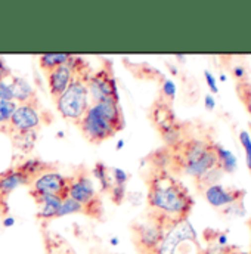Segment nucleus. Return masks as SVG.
Listing matches in <instances>:
<instances>
[{
    "instance_id": "nucleus-1",
    "label": "nucleus",
    "mask_w": 251,
    "mask_h": 254,
    "mask_svg": "<svg viewBox=\"0 0 251 254\" xmlns=\"http://www.w3.org/2000/svg\"><path fill=\"white\" fill-rule=\"evenodd\" d=\"M148 205L155 214L172 222L188 219L193 207V198L181 181L166 169H155L148 179Z\"/></svg>"
},
{
    "instance_id": "nucleus-2",
    "label": "nucleus",
    "mask_w": 251,
    "mask_h": 254,
    "mask_svg": "<svg viewBox=\"0 0 251 254\" xmlns=\"http://www.w3.org/2000/svg\"><path fill=\"white\" fill-rule=\"evenodd\" d=\"M166 149L167 163H172L182 173L202 179L210 172L219 169L217 157L214 151V142H208L201 137H181V140Z\"/></svg>"
},
{
    "instance_id": "nucleus-3",
    "label": "nucleus",
    "mask_w": 251,
    "mask_h": 254,
    "mask_svg": "<svg viewBox=\"0 0 251 254\" xmlns=\"http://www.w3.org/2000/svg\"><path fill=\"white\" fill-rule=\"evenodd\" d=\"M77 126L80 127L86 140L90 143H101L125 127L122 107L114 101L93 102Z\"/></svg>"
},
{
    "instance_id": "nucleus-4",
    "label": "nucleus",
    "mask_w": 251,
    "mask_h": 254,
    "mask_svg": "<svg viewBox=\"0 0 251 254\" xmlns=\"http://www.w3.org/2000/svg\"><path fill=\"white\" fill-rule=\"evenodd\" d=\"M90 77V68L86 60L74 57L72 78L63 95L55 101L57 108L65 120L74 122L75 125L81 120L89 108V92L87 81Z\"/></svg>"
},
{
    "instance_id": "nucleus-5",
    "label": "nucleus",
    "mask_w": 251,
    "mask_h": 254,
    "mask_svg": "<svg viewBox=\"0 0 251 254\" xmlns=\"http://www.w3.org/2000/svg\"><path fill=\"white\" fill-rule=\"evenodd\" d=\"M175 222L155 214V213H149L146 222L143 223H136L131 226V232H133V243L136 246V249L139 250L140 254H151L157 246L161 243L166 231L169 226H172Z\"/></svg>"
},
{
    "instance_id": "nucleus-6",
    "label": "nucleus",
    "mask_w": 251,
    "mask_h": 254,
    "mask_svg": "<svg viewBox=\"0 0 251 254\" xmlns=\"http://www.w3.org/2000/svg\"><path fill=\"white\" fill-rule=\"evenodd\" d=\"M188 243H198L196 232L188 219H182L167 228L161 243L151 254H178Z\"/></svg>"
},
{
    "instance_id": "nucleus-7",
    "label": "nucleus",
    "mask_w": 251,
    "mask_h": 254,
    "mask_svg": "<svg viewBox=\"0 0 251 254\" xmlns=\"http://www.w3.org/2000/svg\"><path fill=\"white\" fill-rule=\"evenodd\" d=\"M87 92L93 102H102V101L119 102V90L110 64H105L96 72H90L87 81Z\"/></svg>"
},
{
    "instance_id": "nucleus-8",
    "label": "nucleus",
    "mask_w": 251,
    "mask_h": 254,
    "mask_svg": "<svg viewBox=\"0 0 251 254\" xmlns=\"http://www.w3.org/2000/svg\"><path fill=\"white\" fill-rule=\"evenodd\" d=\"M42 125L40 108H34L30 105H18L15 113L12 114L9 123L3 127V131H12V136L36 131Z\"/></svg>"
},
{
    "instance_id": "nucleus-9",
    "label": "nucleus",
    "mask_w": 251,
    "mask_h": 254,
    "mask_svg": "<svg viewBox=\"0 0 251 254\" xmlns=\"http://www.w3.org/2000/svg\"><path fill=\"white\" fill-rule=\"evenodd\" d=\"M68 190H69V178H65L57 172H48L39 176L31 184L30 192L40 193V195H54L61 199H65L68 198Z\"/></svg>"
},
{
    "instance_id": "nucleus-10",
    "label": "nucleus",
    "mask_w": 251,
    "mask_h": 254,
    "mask_svg": "<svg viewBox=\"0 0 251 254\" xmlns=\"http://www.w3.org/2000/svg\"><path fill=\"white\" fill-rule=\"evenodd\" d=\"M33 179L24 173L18 166L12 167L0 175V216H4L9 210L7 196L22 185H31Z\"/></svg>"
},
{
    "instance_id": "nucleus-11",
    "label": "nucleus",
    "mask_w": 251,
    "mask_h": 254,
    "mask_svg": "<svg viewBox=\"0 0 251 254\" xmlns=\"http://www.w3.org/2000/svg\"><path fill=\"white\" fill-rule=\"evenodd\" d=\"M68 196L81 204L83 207L87 205L92 199H95L98 195L95 192L93 182L84 167H80L75 170V173L69 178V190Z\"/></svg>"
},
{
    "instance_id": "nucleus-12",
    "label": "nucleus",
    "mask_w": 251,
    "mask_h": 254,
    "mask_svg": "<svg viewBox=\"0 0 251 254\" xmlns=\"http://www.w3.org/2000/svg\"><path fill=\"white\" fill-rule=\"evenodd\" d=\"M202 190H204V196L207 202L211 207L220 208V210H225L226 207L234 205L237 202H243L246 196V190L226 188L220 184H213Z\"/></svg>"
},
{
    "instance_id": "nucleus-13",
    "label": "nucleus",
    "mask_w": 251,
    "mask_h": 254,
    "mask_svg": "<svg viewBox=\"0 0 251 254\" xmlns=\"http://www.w3.org/2000/svg\"><path fill=\"white\" fill-rule=\"evenodd\" d=\"M72 72H74V57H71V60L66 64H63L61 66L46 72L48 74V84H49V92L52 95V98L57 101L63 92L68 87L71 78H72Z\"/></svg>"
},
{
    "instance_id": "nucleus-14",
    "label": "nucleus",
    "mask_w": 251,
    "mask_h": 254,
    "mask_svg": "<svg viewBox=\"0 0 251 254\" xmlns=\"http://www.w3.org/2000/svg\"><path fill=\"white\" fill-rule=\"evenodd\" d=\"M9 87L12 90L13 102H19V105H30L39 108V99L27 80L21 77H13Z\"/></svg>"
},
{
    "instance_id": "nucleus-15",
    "label": "nucleus",
    "mask_w": 251,
    "mask_h": 254,
    "mask_svg": "<svg viewBox=\"0 0 251 254\" xmlns=\"http://www.w3.org/2000/svg\"><path fill=\"white\" fill-rule=\"evenodd\" d=\"M30 195L34 198L36 204L40 207L37 211V217L42 220H52L57 219L58 210L61 207L63 199L54 195H40V193H33L30 192Z\"/></svg>"
},
{
    "instance_id": "nucleus-16",
    "label": "nucleus",
    "mask_w": 251,
    "mask_h": 254,
    "mask_svg": "<svg viewBox=\"0 0 251 254\" xmlns=\"http://www.w3.org/2000/svg\"><path fill=\"white\" fill-rule=\"evenodd\" d=\"M214 151L217 157V166L223 173H234L238 167V160L232 151L226 149L225 146L214 143Z\"/></svg>"
},
{
    "instance_id": "nucleus-17",
    "label": "nucleus",
    "mask_w": 251,
    "mask_h": 254,
    "mask_svg": "<svg viewBox=\"0 0 251 254\" xmlns=\"http://www.w3.org/2000/svg\"><path fill=\"white\" fill-rule=\"evenodd\" d=\"M72 55L69 54H46V55H40L39 57V65L45 72H49L58 66H61L63 64H66L71 60Z\"/></svg>"
},
{
    "instance_id": "nucleus-18",
    "label": "nucleus",
    "mask_w": 251,
    "mask_h": 254,
    "mask_svg": "<svg viewBox=\"0 0 251 254\" xmlns=\"http://www.w3.org/2000/svg\"><path fill=\"white\" fill-rule=\"evenodd\" d=\"M46 246H48V254H74V252L66 246L63 238L57 235H48Z\"/></svg>"
},
{
    "instance_id": "nucleus-19",
    "label": "nucleus",
    "mask_w": 251,
    "mask_h": 254,
    "mask_svg": "<svg viewBox=\"0 0 251 254\" xmlns=\"http://www.w3.org/2000/svg\"><path fill=\"white\" fill-rule=\"evenodd\" d=\"M93 175L96 176L98 182L101 184V190L110 192L113 185H111V178H110V172H108L107 166L102 163H96L95 169H93Z\"/></svg>"
},
{
    "instance_id": "nucleus-20",
    "label": "nucleus",
    "mask_w": 251,
    "mask_h": 254,
    "mask_svg": "<svg viewBox=\"0 0 251 254\" xmlns=\"http://www.w3.org/2000/svg\"><path fill=\"white\" fill-rule=\"evenodd\" d=\"M77 213H83V205L68 196V198L63 199L57 217H63V216H66V214H77Z\"/></svg>"
},
{
    "instance_id": "nucleus-21",
    "label": "nucleus",
    "mask_w": 251,
    "mask_h": 254,
    "mask_svg": "<svg viewBox=\"0 0 251 254\" xmlns=\"http://www.w3.org/2000/svg\"><path fill=\"white\" fill-rule=\"evenodd\" d=\"M237 93L241 99V102L246 105L247 113L250 114L251 117V83L249 81H238L237 84Z\"/></svg>"
},
{
    "instance_id": "nucleus-22",
    "label": "nucleus",
    "mask_w": 251,
    "mask_h": 254,
    "mask_svg": "<svg viewBox=\"0 0 251 254\" xmlns=\"http://www.w3.org/2000/svg\"><path fill=\"white\" fill-rule=\"evenodd\" d=\"M16 107L18 105L13 101H0V125H1L0 128H3L9 123V120H10L12 114L15 113Z\"/></svg>"
},
{
    "instance_id": "nucleus-23",
    "label": "nucleus",
    "mask_w": 251,
    "mask_h": 254,
    "mask_svg": "<svg viewBox=\"0 0 251 254\" xmlns=\"http://www.w3.org/2000/svg\"><path fill=\"white\" fill-rule=\"evenodd\" d=\"M240 143L244 149V154H246V163H247V167L251 172V134L249 130H241L240 134Z\"/></svg>"
},
{
    "instance_id": "nucleus-24",
    "label": "nucleus",
    "mask_w": 251,
    "mask_h": 254,
    "mask_svg": "<svg viewBox=\"0 0 251 254\" xmlns=\"http://www.w3.org/2000/svg\"><path fill=\"white\" fill-rule=\"evenodd\" d=\"M161 95H163V99L170 104L175 99V96H176V84L172 80H164L163 89H161Z\"/></svg>"
},
{
    "instance_id": "nucleus-25",
    "label": "nucleus",
    "mask_w": 251,
    "mask_h": 254,
    "mask_svg": "<svg viewBox=\"0 0 251 254\" xmlns=\"http://www.w3.org/2000/svg\"><path fill=\"white\" fill-rule=\"evenodd\" d=\"M125 195L126 190L123 185H114V187H111V190H110V196H111V199H113L116 204H122V201L125 199Z\"/></svg>"
},
{
    "instance_id": "nucleus-26",
    "label": "nucleus",
    "mask_w": 251,
    "mask_h": 254,
    "mask_svg": "<svg viewBox=\"0 0 251 254\" xmlns=\"http://www.w3.org/2000/svg\"><path fill=\"white\" fill-rule=\"evenodd\" d=\"M204 78H205V81H207V86H208L210 92H211V93H217V92H219V86H217L216 77H214L210 71H204Z\"/></svg>"
},
{
    "instance_id": "nucleus-27",
    "label": "nucleus",
    "mask_w": 251,
    "mask_h": 254,
    "mask_svg": "<svg viewBox=\"0 0 251 254\" xmlns=\"http://www.w3.org/2000/svg\"><path fill=\"white\" fill-rule=\"evenodd\" d=\"M0 101H13L12 90L9 84L4 83V80H0Z\"/></svg>"
},
{
    "instance_id": "nucleus-28",
    "label": "nucleus",
    "mask_w": 251,
    "mask_h": 254,
    "mask_svg": "<svg viewBox=\"0 0 251 254\" xmlns=\"http://www.w3.org/2000/svg\"><path fill=\"white\" fill-rule=\"evenodd\" d=\"M202 254H235L232 253L228 247H219V246H210Z\"/></svg>"
},
{
    "instance_id": "nucleus-29",
    "label": "nucleus",
    "mask_w": 251,
    "mask_h": 254,
    "mask_svg": "<svg viewBox=\"0 0 251 254\" xmlns=\"http://www.w3.org/2000/svg\"><path fill=\"white\" fill-rule=\"evenodd\" d=\"M113 175H114L116 185H123V187H125L126 181H127V175L125 173V170H122V169H114V170H113Z\"/></svg>"
},
{
    "instance_id": "nucleus-30",
    "label": "nucleus",
    "mask_w": 251,
    "mask_h": 254,
    "mask_svg": "<svg viewBox=\"0 0 251 254\" xmlns=\"http://www.w3.org/2000/svg\"><path fill=\"white\" fill-rule=\"evenodd\" d=\"M204 107H205L208 111H213V110L216 108V99H214V96H213L211 93H207V95L204 96Z\"/></svg>"
},
{
    "instance_id": "nucleus-31",
    "label": "nucleus",
    "mask_w": 251,
    "mask_h": 254,
    "mask_svg": "<svg viewBox=\"0 0 251 254\" xmlns=\"http://www.w3.org/2000/svg\"><path fill=\"white\" fill-rule=\"evenodd\" d=\"M9 75H10V69H9V66L6 65V63H4V58L0 57V80H4V78L9 77Z\"/></svg>"
},
{
    "instance_id": "nucleus-32",
    "label": "nucleus",
    "mask_w": 251,
    "mask_h": 254,
    "mask_svg": "<svg viewBox=\"0 0 251 254\" xmlns=\"http://www.w3.org/2000/svg\"><path fill=\"white\" fill-rule=\"evenodd\" d=\"M234 75H235L240 81H243V80H244V77H246V68H244V66H241V65L234 66Z\"/></svg>"
},
{
    "instance_id": "nucleus-33",
    "label": "nucleus",
    "mask_w": 251,
    "mask_h": 254,
    "mask_svg": "<svg viewBox=\"0 0 251 254\" xmlns=\"http://www.w3.org/2000/svg\"><path fill=\"white\" fill-rule=\"evenodd\" d=\"M216 246L228 247V237H226V234H217L216 235Z\"/></svg>"
},
{
    "instance_id": "nucleus-34",
    "label": "nucleus",
    "mask_w": 251,
    "mask_h": 254,
    "mask_svg": "<svg viewBox=\"0 0 251 254\" xmlns=\"http://www.w3.org/2000/svg\"><path fill=\"white\" fill-rule=\"evenodd\" d=\"M15 223V220L12 219V217H6L4 220H3V225L6 226V228H9V226H12Z\"/></svg>"
},
{
    "instance_id": "nucleus-35",
    "label": "nucleus",
    "mask_w": 251,
    "mask_h": 254,
    "mask_svg": "<svg viewBox=\"0 0 251 254\" xmlns=\"http://www.w3.org/2000/svg\"><path fill=\"white\" fill-rule=\"evenodd\" d=\"M220 80H222V81H226V80H228V77H226L225 74H222V75H220Z\"/></svg>"
},
{
    "instance_id": "nucleus-36",
    "label": "nucleus",
    "mask_w": 251,
    "mask_h": 254,
    "mask_svg": "<svg viewBox=\"0 0 251 254\" xmlns=\"http://www.w3.org/2000/svg\"><path fill=\"white\" fill-rule=\"evenodd\" d=\"M123 143H125V142H123V140H120V142H119V145H117V149L123 148Z\"/></svg>"
},
{
    "instance_id": "nucleus-37",
    "label": "nucleus",
    "mask_w": 251,
    "mask_h": 254,
    "mask_svg": "<svg viewBox=\"0 0 251 254\" xmlns=\"http://www.w3.org/2000/svg\"><path fill=\"white\" fill-rule=\"evenodd\" d=\"M250 228H251V220H250Z\"/></svg>"
}]
</instances>
